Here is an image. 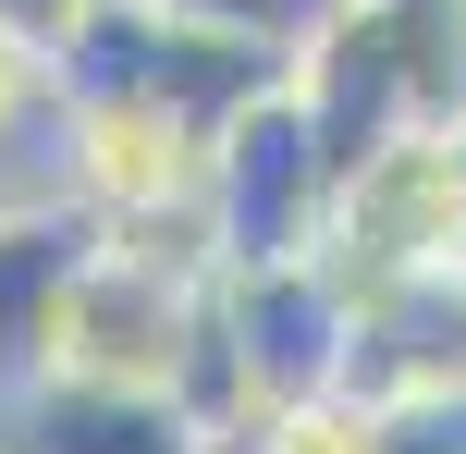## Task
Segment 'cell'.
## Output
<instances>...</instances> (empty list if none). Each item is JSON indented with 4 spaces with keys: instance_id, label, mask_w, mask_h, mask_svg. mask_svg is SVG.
<instances>
[{
    "instance_id": "7",
    "label": "cell",
    "mask_w": 466,
    "mask_h": 454,
    "mask_svg": "<svg viewBox=\"0 0 466 454\" xmlns=\"http://www.w3.org/2000/svg\"><path fill=\"white\" fill-rule=\"evenodd\" d=\"M37 197H74V98L62 62L0 25V209H37Z\"/></svg>"
},
{
    "instance_id": "1",
    "label": "cell",
    "mask_w": 466,
    "mask_h": 454,
    "mask_svg": "<svg viewBox=\"0 0 466 454\" xmlns=\"http://www.w3.org/2000/svg\"><path fill=\"white\" fill-rule=\"evenodd\" d=\"M331 197H344V172H331L319 123H307L295 74H282L270 98H258L246 123L209 147V221H221V270H258V258H319L331 234Z\"/></svg>"
},
{
    "instance_id": "10",
    "label": "cell",
    "mask_w": 466,
    "mask_h": 454,
    "mask_svg": "<svg viewBox=\"0 0 466 454\" xmlns=\"http://www.w3.org/2000/svg\"><path fill=\"white\" fill-rule=\"evenodd\" d=\"M0 25H13L25 49H62L74 25H86V0H0Z\"/></svg>"
},
{
    "instance_id": "4",
    "label": "cell",
    "mask_w": 466,
    "mask_h": 454,
    "mask_svg": "<svg viewBox=\"0 0 466 454\" xmlns=\"http://www.w3.org/2000/svg\"><path fill=\"white\" fill-rule=\"evenodd\" d=\"M344 393H466V270H405V283L356 295V344H344Z\"/></svg>"
},
{
    "instance_id": "6",
    "label": "cell",
    "mask_w": 466,
    "mask_h": 454,
    "mask_svg": "<svg viewBox=\"0 0 466 454\" xmlns=\"http://www.w3.org/2000/svg\"><path fill=\"white\" fill-rule=\"evenodd\" d=\"M86 246H98V209H86V197L0 209V393H25V381L49 368V319H62Z\"/></svg>"
},
{
    "instance_id": "9",
    "label": "cell",
    "mask_w": 466,
    "mask_h": 454,
    "mask_svg": "<svg viewBox=\"0 0 466 454\" xmlns=\"http://www.w3.org/2000/svg\"><path fill=\"white\" fill-rule=\"evenodd\" d=\"M185 13H209V25H233V37H258V49H282V62H307V49L331 37V13H344V0H185Z\"/></svg>"
},
{
    "instance_id": "5",
    "label": "cell",
    "mask_w": 466,
    "mask_h": 454,
    "mask_svg": "<svg viewBox=\"0 0 466 454\" xmlns=\"http://www.w3.org/2000/svg\"><path fill=\"white\" fill-rule=\"evenodd\" d=\"M25 454H209L185 393L160 381H86V368H37L25 381Z\"/></svg>"
},
{
    "instance_id": "3",
    "label": "cell",
    "mask_w": 466,
    "mask_h": 454,
    "mask_svg": "<svg viewBox=\"0 0 466 454\" xmlns=\"http://www.w3.org/2000/svg\"><path fill=\"white\" fill-rule=\"evenodd\" d=\"M197 308H209V283L172 258H147V246H86V270H74L62 319H49V368H86V381H185V344H197Z\"/></svg>"
},
{
    "instance_id": "8",
    "label": "cell",
    "mask_w": 466,
    "mask_h": 454,
    "mask_svg": "<svg viewBox=\"0 0 466 454\" xmlns=\"http://www.w3.org/2000/svg\"><path fill=\"white\" fill-rule=\"evenodd\" d=\"M356 454H466V393H380V406H356Z\"/></svg>"
},
{
    "instance_id": "2",
    "label": "cell",
    "mask_w": 466,
    "mask_h": 454,
    "mask_svg": "<svg viewBox=\"0 0 466 454\" xmlns=\"http://www.w3.org/2000/svg\"><path fill=\"white\" fill-rule=\"evenodd\" d=\"M221 332H233V368H246V418L295 406H331L344 393V344H356V283L331 258H258V270H221Z\"/></svg>"
}]
</instances>
